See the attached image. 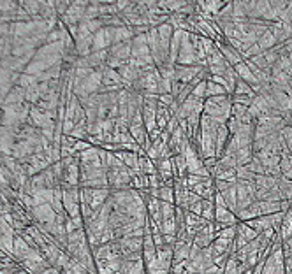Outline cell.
Segmentation results:
<instances>
[{
	"instance_id": "cell-1",
	"label": "cell",
	"mask_w": 292,
	"mask_h": 274,
	"mask_svg": "<svg viewBox=\"0 0 292 274\" xmlns=\"http://www.w3.org/2000/svg\"><path fill=\"white\" fill-rule=\"evenodd\" d=\"M176 65L181 67H197V55H195L194 44H192V33L185 32L181 39L180 53H178Z\"/></svg>"
},
{
	"instance_id": "cell-2",
	"label": "cell",
	"mask_w": 292,
	"mask_h": 274,
	"mask_svg": "<svg viewBox=\"0 0 292 274\" xmlns=\"http://www.w3.org/2000/svg\"><path fill=\"white\" fill-rule=\"evenodd\" d=\"M217 44V48L220 49V53L224 55V58H225V62L229 63L231 67H236L238 63H241L243 62V55H241L238 49H234L231 44H229L225 39H222V41H218V42H215Z\"/></svg>"
},
{
	"instance_id": "cell-3",
	"label": "cell",
	"mask_w": 292,
	"mask_h": 274,
	"mask_svg": "<svg viewBox=\"0 0 292 274\" xmlns=\"http://www.w3.org/2000/svg\"><path fill=\"white\" fill-rule=\"evenodd\" d=\"M139 172L145 176H151V174H157V165L151 158H148L146 153H141L139 155Z\"/></svg>"
},
{
	"instance_id": "cell-4",
	"label": "cell",
	"mask_w": 292,
	"mask_h": 274,
	"mask_svg": "<svg viewBox=\"0 0 292 274\" xmlns=\"http://www.w3.org/2000/svg\"><path fill=\"white\" fill-rule=\"evenodd\" d=\"M257 44H259V48H261L264 53L270 51V49H275L277 46H280V44H278V41H277V37H275L270 30H266V32H264L261 37H259Z\"/></svg>"
},
{
	"instance_id": "cell-5",
	"label": "cell",
	"mask_w": 292,
	"mask_h": 274,
	"mask_svg": "<svg viewBox=\"0 0 292 274\" xmlns=\"http://www.w3.org/2000/svg\"><path fill=\"white\" fill-rule=\"evenodd\" d=\"M291 237H292V209H289V211L285 213V218L280 227V239H282V243H285V241H289Z\"/></svg>"
},
{
	"instance_id": "cell-6",
	"label": "cell",
	"mask_w": 292,
	"mask_h": 274,
	"mask_svg": "<svg viewBox=\"0 0 292 274\" xmlns=\"http://www.w3.org/2000/svg\"><path fill=\"white\" fill-rule=\"evenodd\" d=\"M234 97H247V99H255L257 97V93L252 90L250 85H247V83L243 81H238L236 83V88H234V93H232Z\"/></svg>"
},
{
	"instance_id": "cell-7",
	"label": "cell",
	"mask_w": 292,
	"mask_h": 274,
	"mask_svg": "<svg viewBox=\"0 0 292 274\" xmlns=\"http://www.w3.org/2000/svg\"><path fill=\"white\" fill-rule=\"evenodd\" d=\"M220 95H229V93L225 92V88L222 85L208 79L206 81V99H213V97H220Z\"/></svg>"
},
{
	"instance_id": "cell-8",
	"label": "cell",
	"mask_w": 292,
	"mask_h": 274,
	"mask_svg": "<svg viewBox=\"0 0 292 274\" xmlns=\"http://www.w3.org/2000/svg\"><path fill=\"white\" fill-rule=\"evenodd\" d=\"M202 218L206 222H215V200H202Z\"/></svg>"
},
{
	"instance_id": "cell-9",
	"label": "cell",
	"mask_w": 292,
	"mask_h": 274,
	"mask_svg": "<svg viewBox=\"0 0 292 274\" xmlns=\"http://www.w3.org/2000/svg\"><path fill=\"white\" fill-rule=\"evenodd\" d=\"M158 200L160 202L174 204V188L172 186H162V188H158Z\"/></svg>"
},
{
	"instance_id": "cell-10",
	"label": "cell",
	"mask_w": 292,
	"mask_h": 274,
	"mask_svg": "<svg viewBox=\"0 0 292 274\" xmlns=\"http://www.w3.org/2000/svg\"><path fill=\"white\" fill-rule=\"evenodd\" d=\"M236 234H238V225H232V227H225L224 230H220V232L217 234V237L234 241V239H236Z\"/></svg>"
},
{
	"instance_id": "cell-11",
	"label": "cell",
	"mask_w": 292,
	"mask_h": 274,
	"mask_svg": "<svg viewBox=\"0 0 292 274\" xmlns=\"http://www.w3.org/2000/svg\"><path fill=\"white\" fill-rule=\"evenodd\" d=\"M58 271L60 269H56V267H48V269H46L44 273H41V274H58Z\"/></svg>"
},
{
	"instance_id": "cell-12",
	"label": "cell",
	"mask_w": 292,
	"mask_h": 274,
	"mask_svg": "<svg viewBox=\"0 0 292 274\" xmlns=\"http://www.w3.org/2000/svg\"><path fill=\"white\" fill-rule=\"evenodd\" d=\"M185 274H187V273H185Z\"/></svg>"
},
{
	"instance_id": "cell-13",
	"label": "cell",
	"mask_w": 292,
	"mask_h": 274,
	"mask_svg": "<svg viewBox=\"0 0 292 274\" xmlns=\"http://www.w3.org/2000/svg\"><path fill=\"white\" fill-rule=\"evenodd\" d=\"M171 274H172V273H171Z\"/></svg>"
}]
</instances>
